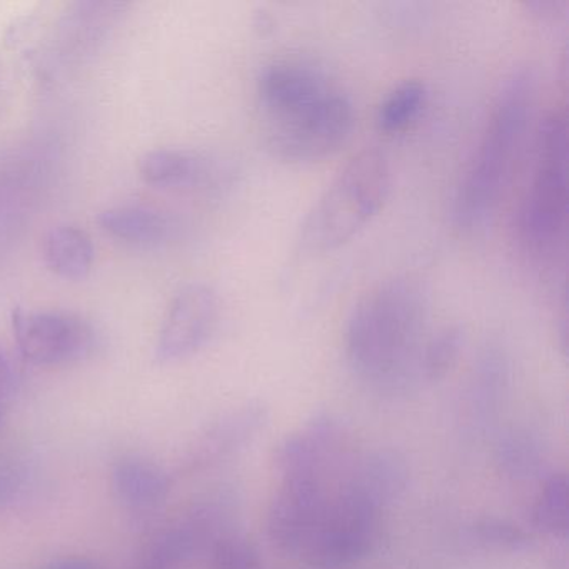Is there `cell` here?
I'll list each match as a JSON object with an SVG mask.
<instances>
[{
  "label": "cell",
  "instance_id": "obj_1",
  "mask_svg": "<svg viewBox=\"0 0 569 569\" xmlns=\"http://www.w3.org/2000/svg\"><path fill=\"white\" fill-rule=\"evenodd\" d=\"M262 142L284 162H315L351 138L355 108L349 96L316 66L276 61L256 81Z\"/></svg>",
  "mask_w": 569,
  "mask_h": 569
},
{
  "label": "cell",
  "instance_id": "obj_2",
  "mask_svg": "<svg viewBox=\"0 0 569 569\" xmlns=\"http://www.w3.org/2000/svg\"><path fill=\"white\" fill-rule=\"evenodd\" d=\"M428 318V295L415 279L392 278L376 286L359 299L346 326L349 368L378 391H408L421 382Z\"/></svg>",
  "mask_w": 569,
  "mask_h": 569
},
{
  "label": "cell",
  "instance_id": "obj_3",
  "mask_svg": "<svg viewBox=\"0 0 569 569\" xmlns=\"http://www.w3.org/2000/svg\"><path fill=\"white\" fill-rule=\"evenodd\" d=\"M535 94V76L528 69L515 72L499 91L456 189L452 216L461 231L485 228L498 209L531 121Z\"/></svg>",
  "mask_w": 569,
  "mask_h": 569
},
{
  "label": "cell",
  "instance_id": "obj_4",
  "mask_svg": "<svg viewBox=\"0 0 569 569\" xmlns=\"http://www.w3.org/2000/svg\"><path fill=\"white\" fill-rule=\"evenodd\" d=\"M391 189V168L378 149L349 159L312 204L299 229L306 254H326L351 241L378 216Z\"/></svg>",
  "mask_w": 569,
  "mask_h": 569
},
{
  "label": "cell",
  "instance_id": "obj_5",
  "mask_svg": "<svg viewBox=\"0 0 569 569\" xmlns=\"http://www.w3.org/2000/svg\"><path fill=\"white\" fill-rule=\"evenodd\" d=\"M536 134L531 181L519 214V238L535 261L549 262L565 248L568 232L566 116H546Z\"/></svg>",
  "mask_w": 569,
  "mask_h": 569
},
{
  "label": "cell",
  "instance_id": "obj_6",
  "mask_svg": "<svg viewBox=\"0 0 569 569\" xmlns=\"http://www.w3.org/2000/svg\"><path fill=\"white\" fill-rule=\"evenodd\" d=\"M381 509L341 488L329 499L318 529L306 546V561L319 569H341L361 561L375 548Z\"/></svg>",
  "mask_w": 569,
  "mask_h": 569
},
{
  "label": "cell",
  "instance_id": "obj_7",
  "mask_svg": "<svg viewBox=\"0 0 569 569\" xmlns=\"http://www.w3.org/2000/svg\"><path fill=\"white\" fill-rule=\"evenodd\" d=\"M12 331L22 358L36 366L71 365L96 348L92 326L71 312L16 309Z\"/></svg>",
  "mask_w": 569,
  "mask_h": 569
},
{
  "label": "cell",
  "instance_id": "obj_8",
  "mask_svg": "<svg viewBox=\"0 0 569 569\" xmlns=\"http://www.w3.org/2000/svg\"><path fill=\"white\" fill-rule=\"evenodd\" d=\"M218 296L209 286H184L172 299L156 345L159 362L191 358L211 339L218 322Z\"/></svg>",
  "mask_w": 569,
  "mask_h": 569
},
{
  "label": "cell",
  "instance_id": "obj_9",
  "mask_svg": "<svg viewBox=\"0 0 569 569\" xmlns=\"http://www.w3.org/2000/svg\"><path fill=\"white\" fill-rule=\"evenodd\" d=\"M228 506L222 498L192 506L178 521L156 532L136 559L134 569H179L204 542L219 538Z\"/></svg>",
  "mask_w": 569,
  "mask_h": 569
},
{
  "label": "cell",
  "instance_id": "obj_10",
  "mask_svg": "<svg viewBox=\"0 0 569 569\" xmlns=\"http://www.w3.org/2000/svg\"><path fill=\"white\" fill-rule=\"evenodd\" d=\"M328 502L322 479H282L268 511V535L276 548L302 555L321 522Z\"/></svg>",
  "mask_w": 569,
  "mask_h": 569
},
{
  "label": "cell",
  "instance_id": "obj_11",
  "mask_svg": "<svg viewBox=\"0 0 569 569\" xmlns=\"http://www.w3.org/2000/svg\"><path fill=\"white\" fill-rule=\"evenodd\" d=\"M268 419V408L259 401L246 402L219 416L189 445L181 472L198 475L228 461L258 438Z\"/></svg>",
  "mask_w": 569,
  "mask_h": 569
},
{
  "label": "cell",
  "instance_id": "obj_12",
  "mask_svg": "<svg viewBox=\"0 0 569 569\" xmlns=\"http://www.w3.org/2000/svg\"><path fill=\"white\" fill-rule=\"evenodd\" d=\"M346 446L348 428L341 418L328 411L318 412L276 448V469L282 479H322V471L342 455Z\"/></svg>",
  "mask_w": 569,
  "mask_h": 569
},
{
  "label": "cell",
  "instance_id": "obj_13",
  "mask_svg": "<svg viewBox=\"0 0 569 569\" xmlns=\"http://www.w3.org/2000/svg\"><path fill=\"white\" fill-rule=\"evenodd\" d=\"M139 174L156 188L212 191L229 184L234 169L206 152L162 148L142 156Z\"/></svg>",
  "mask_w": 569,
  "mask_h": 569
},
{
  "label": "cell",
  "instance_id": "obj_14",
  "mask_svg": "<svg viewBox=\"0 0 569 569\" xmlns=\"http://www.w3.org/2000/svg\"><path fill=\"white\" fill-rule=\"evenodd\" d=\"M409 485V466L392 449H379L356 465L342 488L355 492L378 509H385L406 491Z\"/></svg>",
  "mask_w": 569,
  "mask_h": 569
},
{
  "label": "cell",
  "instance_id": "obj_15",
  "mask_svg": "<svg viewBox=\"0 0 569 569\" xmlns=\"http://www.w3.org/2000/svg\"><path fill=\"white\" fill-rule=\"evenodd\" d=\"M112 489L124 508L136 512L154 511L171 491L168 472L141 456H124L112 466Z\"/></svg>",
  "mask_w": 569,
  "mask_h": 569
},
{
  "label": "cell",
  "instance_id": "obj_16",
  "mask_svg": "<svg viewBox=\"0 0 569 569\" xmlns=\"http://www.w3.org/2000/svg\"><path fill=\"white\" fill-rule=\"evenodd\" d=\"M99 224L112 238L139 248L162 246L174 234L176 224L168 214L146 206H116L99 216Z\"/></svg>",
  "mask_w": 569,
  "mask_h": 569
},
{
  "label": "cell",
  "instance_id": "obj_17",
  "mask_svg": "<svg viewBox=\"0 0 569 569\" xmlns=\"http://www.w3.org/2000/svg\"><path fill=\"white\" fill-rule=\"evenodd\" d=\"M116 8L118 4H79L78 11L66 18L54 39L56 61H74L94 49L111 24Z\"/></svg>",
  "mask_w": 569,
  "mask_h": 569
},
{
  "label": "cell",
  "instance_id": "obj_18",
  "mask_svg": "<svg viewBox=\"0 0 569 569\" xmlns=\"http://www.w3.org/2000/svg\"><path fill=\"white\" fill-rule=\"evenodd\" d=\"M46 264L68 281L84 279L94 264V244L84 229L61 226L49 232L44 244Z\"/></svg>",
  "mask_w": 569,
  "mask_h": 569
},
{
  "label": "cell",
  "instance_id": "obj_19",
  "mask_svg": "<svg viewBox=\"0 0 569 569\" xmlns=\"http://www.w3.org/2000/svg\"><path fill=\"white\" fill-rule=\"evenodd\" d=\"M531 521L545 535L568 538L569 482L566 475L555 472L545 479L532 502Z\"/></svg>",
  "mask_w": 569,
  "mask_h": 569
},
{
  "label": "cell",
  "instance_id": "obj_20",
  "mask_svg": "<svg viewBox=\"0 0 569 569\" xmlns=\"http://www.w3.org/2000/svg\"><path fill=\"white\" fill-rule=\"evenodd\" d=\"M428 101V88L419 79H408L396 86L382 99L378 109V126L381 131H405L418 119Z\"/></svg>",
  "mask_w": 569,
  "mask_h": 569
},
{
  "label": "cell",
  "instance_id": "obj_21",
  "mask_svg": "<svg viewBox=\"0 0 569 569\" xmlns=\"http://www.w3.org/2000/svg\"><path fill=\"white\" fill-rule=\"evenodd\" d=\"M465 346V331L459 326H448L428 338L419 359V379L435 385L455 368Z\"/></svg>",
  "mask_w": 569,
  "mask_h": 569
},
{
  "label": "cell",
  "instance_id": "obj_22",
  "mask_svg": "<svg viewBox=\"0 0 569 569\" xmlns=\"http://www.w3.org/2000/svg\"><path fill=\"white\" fill-rule=\"evenodd\" d=\"M498 465L511 478H532L545 465L541 441L528 431L511 432L499 442Z\"/></svg>",
  "mask_w": 569,
  "mask_h": 569
},
{
  "label": "cell",
  "instance_id": "obj_23",
  "mask_svg": "<svg viewBox=\"0 0 569 569\" xmlns=\"http://www.w3.org/2000/svg\"><path fill=\"white\" fill-rule=\"evenodd\" d=\"M476 541L501 551H522L531 545V536L515 522L499 518H481L472 522Z\"/></svg>",
  "mask_w": 569,
  "mask_h": 569
},
{
  "label": "cell",
  "instance_id": "obj_24",
  "mask_svg": "<svg viewBox=\"0 0 569 569\" xmlns=\"http://www.w3.org/2000/svg\"><path fill=\"white\" fill-rule=\"evenodd\" d=\"M212 569H258L256 546L241 535H221L211 542Z\"/></svg>",
  "mask_w": 569,
  "mask_h": 569
},
{
  "label": "cell",
  "instance_id": "obj_25",
  "mask_svg": "<svg viewBox=\"0 0 569 569\" xmlns=\"http://www.w3.org/2000/svg\"><path fill=\"white\" fill-rule=\"evenodd\" d=\"M28 28L29 24H26V22H16V28L9 29L4 41L0 44V96H4L12 74H14L16 58H18V52L21 51V44L29 31Z\"/></svg>",
  "mask_w": 569,
  "mask_h": 569
},
{
  "label": "cell",
  "instance_id": "obj_26",
  "mask_svg": "<svg viewBox=\"0 0 569 569\" xmlns=\"http://www.w3.org/2000/svg\"><path fill=\"white\" fill-rule=\"evenodd\" d=\"M22 486V472L16 466L0 462V506L8 505L18 496Z\"/></svg>",
  "mask_w": 569,
  "mask_h": 569
},
{
  "label": "cell",
  "instance_id": "obj_27",
  "mask_svg": "<svg viewBox=\"0 0 569 569\" xmlns=\"http://www.w3.org/2000/svg\"><path fill=\"white\" fill-rule=\"evenodd\" d=\"M16 381H18V376H16L12 359L9 358L8 351L0 346V398H6L14 391Z\"/></svg>",
  "mask_w": 569,
  "mask_h": 569
},
{
  "label": "cell",
  "instance_id": "obj_28",
  "mask_svg": "<svg viewBox=\"0 0 569 569\" xmlns=\"http://www.w3.org/2000/svg\"><path fill=\"white\" fill-rule=\"evenodd\" d=\"M48 569H99L98 566L92 565L88 559L81 558H64L51 562Z\"/></svg>",
  "mask_w": 569,
  "mask_h": 569
},
{
  "label": "cell",
  "instance_id": "obj_29",
  "mask_svg": "<svg viewBox=\"0 0 569 569\" xmlns=\"http://www.w3.org/2000/svg\"><path fill=\"white\" fill-rule=\"evenodd\" d=\"M0 415H2V412H0Z\"/></svg>",
  "mask_w": 569,
  "mask_h": 569
}]
</instances>
